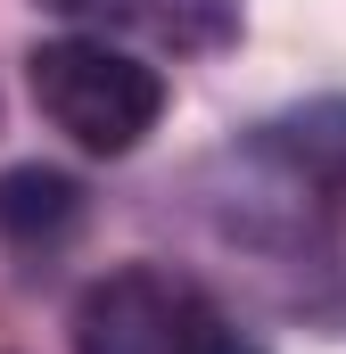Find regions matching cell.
<instances>
[{
    "label": "cell",
    "instance_id": "6da1fadb",
    "mask_svg": "<svg viewBox=\"0 0 346 354\" xmlns=\"http://www.w3.org/2000/svg\"><path fill=\"white\" fill-rule=\"evenodd\" d=\"M25 83H33V107L91 157H132L165 115V75L140 66L124 41H99V33L33 41Z\"/></svg>",
    "mask_w": 346,
    "mask_h": 354
},
{
    "label": "cell",
    "instance_id": "7a4b0ae2",
    "mask_svg": "<svg viewBox=\"0 0 346 354\" xmlns=\"http://www.w3.org/2000/svg\"><path fill=\"white\" fill-rule=\"evenodd\" d=\"M66 338H75V354H256V338H239L198 280L165 264L99 272L75 297Z\"/></svg>",
    "mask_w": 346,
    "mask_h": 354
},
{
    "label": "cell",
    "instance_id": "3957f363",
    "mask_svg": "<svg viewBox=\"0 0 346 354\" xmlns=\"http://www.w3.org/2000/svg\"><path fill=\"white\" fill-rule=\"evenodd\" d=\"M42 8L99 41H140V50H173V58L231 50L239 17H248V0H42Z\"/></svg>",
    "mask_w": 346,
    "mask_h": 354
},
{
    "label": "cell",
    "instance_id": "277c9868",
    "mask_svg": "<svg viewBox=\"0 0 346 354\" xmlns=\"http://www.w3.org/2000/svg\"><path fill=\"white\" fill-rule=\"evenodd\" d=\"M256 157L289 189L346 198V99H313V107H289V115L256 124Z\"/></svg>",
    "mask_w": 346,
    "mask_h": 354
},
{
    "label": "cell",
    "instance_id": "5b68a950",
    "mask_svg": "<svg viewBox=\"0 0 346 354\" xmlns=\"http://www.w3.org/2000/svg\"><path fill=\"white\" fill-rule=\"evenodd\" d=\"M0 231L17 248H58L83 231V189L50 165H17V174H0Z\"/></svg>",
    "mask_w": 346,
    "mask_h": 354
}]
</instances>
